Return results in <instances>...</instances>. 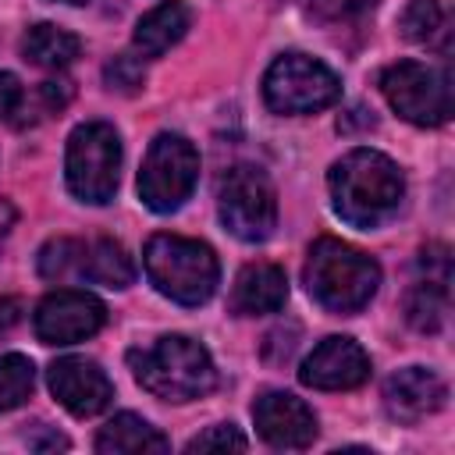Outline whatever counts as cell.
<instances>
[{"label":"cell","mask_w":455,"mask_h":455,"mask_svg":"<svg viewBox=\"0 0 455 455\" xmlns=\"http://www.w3.org/2000/svg\"><path fill=\"white\" fill-rule=\"evenodd\" d=\"M334 213L352 228H380L398 213L405 199V178L398 164L377 149H348L327 174Z\"/></svg>","instance_id":"cell-1"},{"label":"cell","mask_w":455,"mask_h":455,"mask_svg":"<svg viewBox=\"0 0 455 455\" xmlns=\"http://www.w3.org/2000/svg\"><path fill=\"white\" fill-rule=\"evenodd\" d=\"M306 291L331 313H359L380 284V267L363 249L341 242V238H316L309 245L306 267H302Z\"/></svg>","instance_id":"cell-2"},{"label":"cell","mask_w":455,"mask_h":455,"mask_svg":"<svg viewBox=\"0 0 455 455\" xmlns=\"http://www.w3.org/2000/svg\"><path fill=\"white\" fill-rule=\"evenodd\" d=\"M128 366L135 380L164 402H192L210 395L217 384L210 352L185 334H160L146 348H132Z\"/></svg>","instance_id":"cell-3"},{"label":"cell","mask_w":455,"mask_h":455,"mask_svg":"<svg viewBox=\"0 0 455 455\" xmlns=\"http://www.w3.org/2000/svg\"><path fill=\"white\" fill-rule=\"evenodd\" d=\"M142 267H146L149 284L178 306H203L217 291V281H220L217 252L206 242L167 235V231L146 242Z\"/></svg>","instance_id":"cell-4"},{"label":"cell","mask_w":455,"mask_h":455,"mask_svg":"<svg viewBox=\"0 0 455 455\" xmlns=\"http://www.w3.org/2000/svg\"><path fill=\"white\" fill-rule=\"evenodd\" d=\"M117 171H121V135L107 121H85L68 139L64 156V178L75 199L103 206L117 192Z\"/></svg>","instance_id":"cell-5"},{"label":"cell","mask_w":455,"mask_h":455,"mask_svg":"<svg viewBox=\"0 0 455 455\" xmlns=\"http://www.w3.org/2000/svg\"><path fill=\"white\" fill-rule=\"evenodd\" d=\"M196 181H199L196 146L178 132H160L149 142L139 171V199L153 213H174L192 196Z\"/></svg>","instance_id":"cell-6"},{"label":"cell","mask_w":455,"mask_h":455,"mask_svg":"<svg viewBox=\"0 0 455 455\" xmlns=\"http://www.w3.org/2000/svg\"><path fill=\"white\" fill-rule=\"evenodd\" d=\"M338 96V75L309 53H281L263 75V100L274 114H316Z\"/></svg>","instance_id":"cell-7"},{"label":"cell","mask_w":455,"mask_h":455,"mask_svg":"<svg viewBox=\"0 0 455 455\" xmlns=\"http://www.w3.org/2000/svg\"><path fill=\"white\" fill-rule=\"evenodd\" d=\"M384 100L419 128H437L451 117V78L444 68H430L423 60H398L380 75Z\"/></svg>","instance_id":"cell-8"},{"label":"cell","mask_w":455,"mask_h":455,"mask_svg":"<svg viewBox=\"0 0 455 455\" xmlns=\"http://www.w3.org/2000/svg\"><path fill=\"white\" fill-rule=\"evenodd\" d=\"M217 213L235 238L263 242V238H270V231L277 224V192L259 167L238 164L220 178Z\"/></svg>","instance_id":"cell-9"},{"label":"cell","mask_w":455,"mask_h":455,"mask_svg":"<svg viewBox=\"0 0 455 455\" xmlns=\"http://www.w3.org/2000/svg\"><path fill=\"white\" fill-rule=\"evenodd\" d=\"M107 323V306L78 288H57L50 291L32 316L36 338L43 345H75L92 338L100 327Z\"/></svg>","instance_id":"cell-10"},{"label":"cell","mask_w":455,"mask_h":455,"mask_svg":"<svg viewBox=\"0 0 455 455\" xmlns=\"http://www.w3.org/2000/svg\"><path fill=\"white\" fill-rule=\"evenodd\" d=\"M46 384H50L53 398L78 419H89V416L103 412L114 398L110 377L100 370V363H92L85 355H64L57 363H50Z\"/></svg>","instance_id":"cell-11"},{"label":"cell","mask_w":455,"mask_h":455,"mask_svg":"<svg viewBox=\"0 0 455 455\" xmlns=\"http://www.w3.org/2000/svg\"><path fill=\"white\" fill-rule=\"evenodd\" d=\"M370 377V355L359 341L331 334L323 338L299 366V380L316 391H348Z\"/></svg>","instance_id":"cell-12"},{"label":"cell","mask_w":455,"mask_h":455,"mask_svg":"<svg viewBox=\"0 0 455 455\" xmlns=\"http://www.w3.org/2000/svg\"><path fill=\"white\" fill-rule=\"evenodd\" d=\"M252 419L270 448H309L316 437L313 409L291 391H267L252 402Z\"/></svg>","instance_id":"cell-13"},{"label":"cell","mask_w":455,"mask_h":455,"mask_svg":"<svg viewBox=\"0 0 455 455\" xmlns=\"http://www.w3.org/2000/svg\"><path fill=\"white\" fill-rule=\"evenodd\" d=\"M419 277L412 281L409 295H405V320L430 334L444 323L448 316V281H451V259L444 245H427L419 252Z\"/></svg>","instance_id":"cell-14"},{"label":"cell","mask_w":455,"mask_h":455,"mask_svg":"<svg viewBox=\"0 0 455 455\" xmlns=\"http://www.w3.org/2000/svg\"><path fill=\"white\" fill-rule=\"evenodd\" d=\"M448 398L444 380L427 366H405L384 380V409L398 423H419Z\"/></svg>","instance_id":"cell-15"},{"label":"cell","mask_w":455,"mask_h":455,"mask_svg":"<svg viewBox=\"0 0 455 455\" xmlns=\"http://www.w3.org/2000/svg\"><path fill=\"white\" fill-rule=\"evenodd\" d=\"M288 302V277L277 263H245L231 288V313L238 316H259L277 313Z\"/></svg>","instance_id":"cell-16"},{"label":"cell","mask_w":455,"mask_h":455,"mask_svg":"<svg viewBox=\"0 0 455 455\" xmlns=\"http://www.w3.org/2000/svg\"><path fill=\"white\" fill-rule=\"evenodd\" d=\"M192 28V7L181 4V0H167V4H156L153 11H146L135 25V50L142 57H160L167 53L185 32Z\"/></svg>","instance_id":"cell-17"},{"label":"cell","mask_w":455,"mask_h":455,"mask_svg":"<svg viewBox=\"0 0 455 455\" xmlns=\"http://www.w3.org/2000/svg\"><path fill=\"white\" fill-rule=\"evenodd\" d=\"M78 277L89 284H103V288H128L135 281V263L124 252L121 242L114 238H92L82 245V259H78Z\"/></svg>","instance_id":"cell-18"},{"label":"cell","mask_w":455,"mask_h":455,"mask_svg":"<svg viewBox=\"0 0 455 455\" xmlns=\"http://www.w3.org/2000/svg\"><path fill=\"white\" fill-rule=\"evenodd\" d=\"M167 448H171V441L135 412H117L96 434V451H103V455H114V451L139 455V451H167Z\"/></svg>","instance_id":"cell-19"},{"label":"cell","mask_w":455,"mask_h":455,"mask_svg":"<svg viewBox=\"0 0 455 455\" xmlns=\"http://www.w3.org/2000/svg\"><path fill=\"white\" fill-rule=\"evenodd\" d=\"M21 53L25 60L39 64V68H50V71H60L68 68L78 53H82V39L60 25H50V21H39L25 32L21 39Z\"/></svg>","instance_id":"cell-20"},{"label":"cell","mask_w":455,"mask_h":455,"mask_svg":"<svg viewBox=\"0 0 455 455\" xmlns=\"http://www.w3.org/2000/svg\"><path fill=\"white\" fill-rule=\"evenodd\" d=\"M36 387V366L21 352L0 355V412L18 409Z\"/></svg>","instance_id":"cell-21"},{"label":"cell","mask_w":455,"mask_h":455,"mask_svg":"<svg viewBox=\"0 0 455 455\" xmlns=\"http://www.w3.org/2000/svg\"><path fill=\"white\" fill-rule=\"evenodd\" d=\"M402 36L409 39V43H423V46H430L437 36H444L448 28V21H444V7L437 4V0H412L405 11H402Z\"/></svg>","instance_id":"cell-22"},{"label":"cell","mask_w":455,"mask_h":455,"mask_svg":"<svg viewBox=\"0 0 455 455\" xmlns=\"http://www.w3.org/2000/svg\"><path fill=\"white\" fill-rule=\"evenodd\" d=\"M82 245L78 238H50L39 249V274L46 281H68L78 277V259H82Z\"/></svg>","instance_id":"cell-23"},{"label":"cell","mask_w":455,"mask_h":455,"mask_svg":"<svg viewBox=\"0 0 455 455\" xmlns=\"http://www.w3.org/2000/svg\"><path fill=\"white\" fill-rule=\"evenodd\" d=\"M380 0H309V14L323 25H334V21H355L363 14H370Z\"/></svg>","instance_id":"cell-24"},{"label":"cell","mask_w":455,"mask_h":455,"mask_svg":"<svg viewBox=\"0 0 455 455\" xmlns=\"http://www.w3.org/2000/svg\"><path fill=\"white\" fill-rule=\"evenodd\" d=\"M245 444H249V441L238 434V427H235V423H217V427H210V430L196 434V437L185 444V451H228V448L245 451Z\"/></svg>","instance_id":"cell-25"},{"label":"cell","mask_w":455,"mask_h":455,"mask_svg":"<svg viewBox=\"0 0 455 455\" xmlns=\"http://www.w3.org/2000/svg\"><path fill=\"white\" fill-rule=\"evenodd\" d=\"M142 78H146V71L132 57H114V64H107V85L110 89H135V85H142Z\"/></svg>","instance_id":"cell-26"},{"label":"cell","mask_w":455,"mask_h":455,"mask_svg":"<svg viewBox=\"0 0 455 455\" xmlns=\"http://www.w3.org/2000/svg\"><path fill=\"white\" fill-rule=\"evenodd\" d=\"M21 100H25L21 82H18L11 71H0V117H4V121H14Z\"/></svg>","instance_id":"cell-27"},{"label":"cell","mask_w":455,"mask_h":455,"mask_svg":"<svg viewBox=\"0 0 455 455\" xmlns=\"http://www.w3.org/2000/svg\"><path fill=\"white\" fill-rule=\"evenodd\" d=\"M14 217H18V210L11 206V199H0V245L11 235V228H14Z\"/></svg>","instance_id":"cell-28"},{"label":"cell","mask_w":455,"mask_h":455,"mask_svg":"<svg viewBox=\"0 0 455 455\" xmlns=\"http://www.w3.org/2000/svg\"><path fill=\"white\" fill-rule=\"evenodd\" d=\"M60 4H92V0H60Z\"/></svg>","instance_id":"cell-29"}]
</instances>
